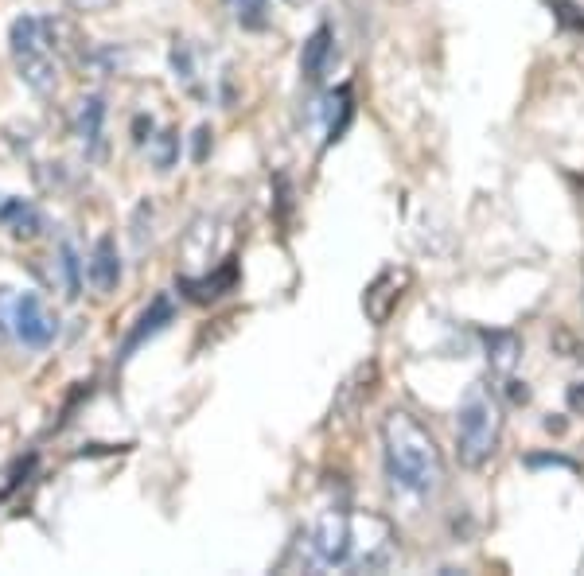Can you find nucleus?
<instances>
[{
    "mask_svg": "<svg viewBox=\"0 0 584 576\" xmlns=\"http://www.w3.org/2000/svg\"><path fill=\"white\" fill-rule=\"evenodd\" d=\"M382 456H386L390 483L409 495L425 499L444 487V456H440L437 440L405 409L386 413V421H382Z\"/></svg>",
    "mask_w": 584,
    "mask_h": 576,
    "instance_id": "1",
    "label": "nucleus"
},
{
    "mask_svg": "<svg viewBox=\"0 0 584 576\" xmlns=\"http://www.w3.org/2000/svg\"><path fill=\"white\" fill-rule=\"evenodd\" d=\"M133 141L137 144L152 141V117H137V121H133Z\"/></svg>",
    "mask_w": 584,
    "mask_h": 576,
    "instance_id": "18",
    "label": "nucleus"
},
{
    "mask_svg": "<svg viewBox=\"0 0 584 576\" xmlns=\"http://www.w3.org/2000/svg\"><path fill=\"white\" fill-rule=\"evenodd\" d=\"M78 12H102V8H110L113 0H71Z\"/></svg>",
    "mask_w": 584,
    "mask_h": 576,
    "instance_id": "20",
    "label": "nucleus"
},
{
    "mask_svg": "<svg viewBox=\"0 0 584 576\" xmlns=\"http://www.w3.org/2000/svg\"><path fill=\"white\" fill-rule=\"evenodd\" d=\"M59 269H63V296L78 300V292H82V261H78L71 242H59Z\"/></svg>",
    "mask_w": 584,
    "mask_h": 576,
    "instance_id": "13",
    "label": "nucleus"
},
{
    "mask_svg": "<svg viewBox=\"0 0 584 576\" xmlns=\"http://www.w3.org/2000/svg\"><path fill=\"white\" fill-rule=\"evenodd\" d=\"M86 269H90V285L98 288V292H113V288L121 285V253H117V242H113L110 234L94 242Z\"/></svg>",
    "mask_w": 584,
    "mask_h": 576,
    "instance_id": "9",
    "label": "nucleus"
},
{
    "mask_svg": "<svg viewBox=\"0 0 584 576\" xmlns=\"http://www.w3.org/2000/svg\"><path fill=\"white\" fill-rule=\"evenodd\" d=\"M207 148H211V125H199L195 129V144H191V160L203 164L207 160Z\"/></svg>",
    "mask_w": 584,
    "mask_h": 576,
    "instance_id": "16",
    "label": "nucleus"
},
{
    "mask_svg": "<svg viewBox=\"0 0 584 576\" xmlns=\"http://www.w3.org/2000/svg\"><path fill=\"white\" fill-rule=\"evenodd\" d=\"M569 409H573V413H584V382L569 386Z\"/></svg>",
    "mask_w": 584,
    "mask_h": 576,
    "instance_id": "19",
    "label": "nucleus"
},
{
    "mask_svg": "<svg viewBox=\"0 0 584 576\" xmlns=\"http://www.w3.org/2000/svg\"><path fill=\"white\" fill-rule=\"evenodd\" d=\"M289 4H304V0H289Z\"/></svg>",
    "mask_w": 584,
    "mask_h": 576,
    "instance_id": "21",
    "label": "nucleus"
},
{
    "mask_svg": "<svg viewBox=\"0 0 584 576\" xmlns=\"http://www.w3.org/2000/svg\"><path fill=\"white\" fill-rule=\"evenodd\" d=\"M0 226L12 238H39L43 234V215L32 199H4L0 203Z\"/></svg>",
    "mask_w": 584,
    "mask_h": 576,
    "instance_id": "10",
    "label": "nucleus"
},
{
    "mask_svg": "<svg viewBox=\"0 0 584 576\" xmlns=\"http://www.w3.org/2000/svg\"><path fill=\"white\" fill-rule=\"evenodd\" d=\"M331 63V28L328 24H320L308 43H304V55H300V74H304V82H320L324 71H328Z\"/></svg>",
    "mask_w": 584,
    "mask_h": 576,
    "instance_id": "12",
    "label": "nucleus"
},
{
    "mask_svg": "<svg viewBox=\"0 0 584 576\" xmlns=\"http://www.w3.org/2000/svg\"><path fill=\"white\" fill-rule=\"evenodd\" d=\"M148 156H152V164H156L160 172L176 168V156H180V133H172V129L156 133V137L148 141Z\"/></svg>",
    "mask_w": 584,
    "mask_h": 576,
    "instance_id": "14",
    "label": "nucleus"
},
{
    "mask_svg": "<svg viewBox=\"0 0 584 576\" xmlns=\"http://www.w3.org/2000/svg\"><path fill=\"white\" fill-rule=\"evenodd\" d=\"M409 285V269H382L363 292V312L370 324H386L402 300V288Z\"/></svg>",
    "mask_w": 584,
    "mask_h": 576,
    "instance_id": "5",
    "label": "nucleus"
},
{
    "mask_svg": "<svg viewBox=\"0 0 584 576\" xmlns=\"http://www.w3.org/2000/svg\"><path fill=\"white\" fill-rule=\"evenodd\" d=\"M176 320V304H172V296L168 292H160V296H152V304H148L145 312H141V320L137 327L125 335V343H121V351H117V362H129L137 355V347H145L148 339H156L164 327Z\"/></svg>",
    "mask_w": 584,
    "mask_h": 576,
    "instance_id": "6",
    "label": "nucleus"
},
{
    "mask_svg": "<svg viewBox=\"0 0 584 576\" xmlns=\"http://www.w3.org/2000/svg\"><path fill=\"white\" fill-rule=\"evenodd\" d=\"M226 4L234 8L238 24L250 28V32H261V28L269 24V4H265V0H226Z\"/></svg>",
    "mask_w": 584,
    "mask_h": 576,
    "instance_id": "15",
    "label": "nucleus"
},
{
    "mask_svg": "<svg viewBox=\"0 0 584 576\" xmlns=\"http://www.w3.org/2000/svg\"><path fill=\"white\" fill-rule=\"evenodd\" d=\"M12 331H16V339H20L24 347L43 351V347L55 343L59 320L51 316V308L43 304L39 292H20V296L12 300Z\"/></svg>",
    "mask_w": 584,
    "mask_h": 576,
    "instance_id": "3",
    "label": "nucleus"
},
{
    "mask_svg": "<svg viewBox=\"0 0 584 576\" xmlns=\"http://www.w3.org/2000/svg\"><path fill=\"white\" fill-rule=\"evenodd\" d=\"M507 394H511L514 405H526V401H530V390H526V382H518V378H507Z\"/></svg>",
    "mask_w": 584,
    "mask_h": 576,
    "instance_id": "17",
    "label": "nucleus"
},
{
    "mask_svg": "<svg viewBox=\"0 0 584 576\" xmlns=\"http://www.w3.org/2000/svg\"><path fill=\"white\" fill-rule=\"evenodd\" d=\"M483 343H487V362L495 374L511 378L518 359H522V339L514 331H483Z\"/></svg>",
    "mask_w": 584,
    "mask_h": 576,
    "instance_id": "11",
    "label": "nucleus"
},
{
    "mask_svg": "<svg viewBox=\"0 0 584 576\" xmlns=\"http://www.w3.org/2000/svg\"><path fill=\"white\" fill-rule=\"evenodd\" d=\"M176 285H180V292L191 300V304H211V300H219V296H226L230 288L238 285V265H234V257H226L215 273H203V277H180Z\"/></svg>",
    "mask_w": 584,
    "mask_h": 576,
    "instance_id": "7",
    "label": "nucleus"
},
{
    "mask_svg": "<svg viewBox=\"0 0 584 576\" xmlns=\"http://www.w3.org/2000/svg\"><path fill=\"white\" fill-rule=\"evenodd\" d=\"M503 436V405L491 394V386L475 382L460 401V417H456V456L464 468H483Z\"/></svg>",
    "mask_w": 584,
    "mask_h": 576,
    "instance_id": "2",
    "label": "nucleus"
},
{
    "mask_svg": "<svg viewBox=\"0 0 584 576\" xmlns=\"http://www.w3.org/2000/svg\"><path fill=\"white\" fill-rule=\"evenodd\" d=\"M102 125H106V102L98 94L82 98L74 109V137L82 141L86 156H98L102 152Z\"/></svg>",
    "mask_w": 584,
    "mask_h": 576,
    "instance_id": "8",
    "label": "nucleus"
},
{
    "mask_svg": "<svg viewBox=\"0 0 584 576\" xmlns=\"http://www.w3.org/2000/svg\"><path fill=\"white\" fill-rule=\"evenodd\" d=\"M308 545H312V553H316L320 565H347L351 561V518L339 514V510L324 514L316 522Z\"/></svg>",
    "mask_w": 584,
    "mask_h": 576,
    "instance_id": "4",
    "label": "nucleus"
}]
</instances>
